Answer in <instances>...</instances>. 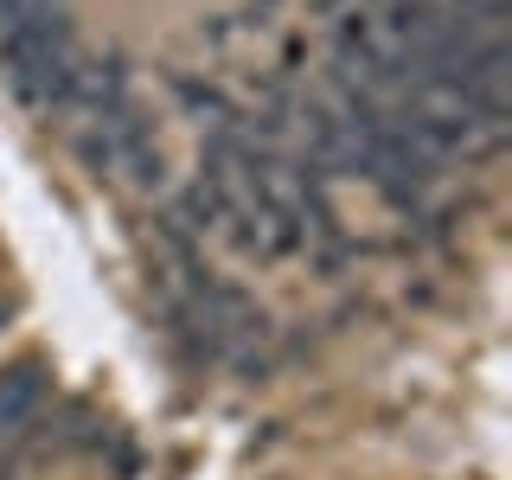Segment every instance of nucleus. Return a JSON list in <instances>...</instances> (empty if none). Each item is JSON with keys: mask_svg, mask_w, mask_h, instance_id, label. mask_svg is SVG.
Returning a JSON list of instances; mask_svg holds the SVG:
<instances>
[{"mask_svg": "<svg viewBox=\"0 0 512 480\" xmlns=\"http://www.w3.org/2000/svg\"><path fill=\"white\" fill-rule=\"evenodd\" d=\"M122 173H128V186H135V192H160V186H167V154L141 148V154L122 160Z\"/></svg>", "mask_w": 512, "mask_h": 480, "instance_id": "4", "label": "nucleus"}, {"mask_svg": "<svg viewBox=\"0 0 512 480\" xmlns=\"http://www.w3.org/2000/svg\"><path fill=\"white\" fill-rule=\"evenodd\" d=\"M45 397H52V365L45 359H20L0 372V442H20L39 423Z\"/></svg>", "mask_w": 512, "mask_h": 480, "instance_id": "1", "label": "nucleus"}, {"mask_svg": "<svg viewBox=\"0 0 512 480\" xmlns=\"http://www.w3.org/2000/svg\"><path fill=\"white\" fill-rule=\"evenodd\" d=\"M7 320H13V301H0V327H7Z\"/></svg>", "mask_w": 512, "mask_h": 480, "instance_id": "6", "label": "nucleus"}, {"mask_svg": "<svg viewBox=\"0 0 512 480\" xmlns=\"http://www.w3.org/2000/svg\"><path fill=\"white\" fill-rule=\"evenodd\" d=\"M167 90H173V103H180L199 128H224V122H237V103L212 84V77H186V71H173V77H167Z\"/></svg>", "mask_w": 512, "mask_h": 480, "instance_id": "2", "label": "nucleus"}, {"mask_svg": "<svg viewBox=\"0 0 512 480\" xmlns=\"http://www.w3.org/2000/svg\"><path fill=\"white\" fill-rule=\"evenodd\" d=\"M308 13H346V0H308Z\"/></svg>", "mask_w": 512, "mask_h": 480, "instance_id": "5", "label": "nucleus"}, {"mask_svg": "<svg viewBox=\"0 0 512 480\" xmlns=\"http://www.w3.org/2000/svg\"><path fill=\"white\" fill-rule=\"evenodd\" d=\"M71 154H77V167L90 173V180H116L122 173V154H116V141H109V128L103 122H84L71 135Z\"/></svg>", "mask_w": 512, "mask_h": 480, "instance_id": "3", "label": "nucleus"}]
</instances>
